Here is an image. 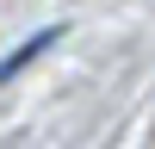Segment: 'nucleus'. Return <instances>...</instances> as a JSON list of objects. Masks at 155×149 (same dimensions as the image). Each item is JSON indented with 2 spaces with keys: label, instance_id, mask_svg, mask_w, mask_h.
<instances>
[{
  "label": "nucleus",
  "instance_id": "f257e3e1",
  "mask_svg": "<svg viewBox=\"0 0 155 149\" xmlns=\"http://www.w3.org/2000/svg\"><path fill=\"white\" fill-rule=\"evenodd\" d=\"M56 37H62V31H56V25H50V31H37V37H31V44H25V50H12V56L0 62V81H12V74H19L25 62H37V56H44L50 44H56Z\"/></svg>",
  "mask_w": 155,
  "mask_h": 149
}]
</instances>
